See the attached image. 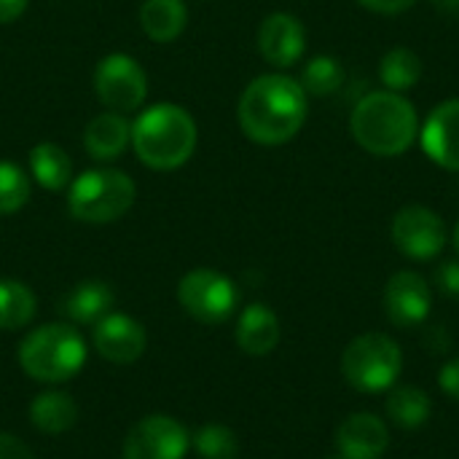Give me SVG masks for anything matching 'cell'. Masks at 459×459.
<instances>
[{"label":"cell","mask_w":459,"mask_h":459,"mask_svg":"<svg viewBox=\"0 0 459 459\" xmlns=\"http://www.w3.org/2000/svg\"><path fill=\"white\" fill-rule=\"evenodd\" d=\"M309 113V94L285 73H266L253 78L237 105L239 129L258 145L290 143Z\"/></svg>","instance_id":"1"},{"label":"cell","mask_w":459,"mask_h":459,"mask_svg":"<svg viewBox=\"0 0 459 459\" xmlns=\"http://www.w3.org/2000/svg\"><path fill=\"white\" fill-rule=\"evenodd\" d=\"M350 132L366 153L395 159L411 151V145L420 140V116L403 94L377 89L355 102Z\"/></svg>","instance_id":"2"},{"label":"cell","mask_w":459,"mask_h":459,"mask_svg":"<svg viewBox=\"0 0 459 459\" xmlns=\"http://www.w3.org/2000/svg\"><path fill=\"white\" fill-rule=\"evenodd\" d=\"M199 143V129L194 116L172 102H156L145 108L132 124V148L137 159L156 169L172 172L183 167Z\"/></svg>","instance_id":"3"},{"label":"cell","mask_w":459,"mask_h":459,"mask_svg":"<svg viewBox=\"0 0 459 459\" xmlns=\"http://www.w3.org/2000/svg\"><path fill=\"white\" fill-rule=\"evenodd\" d=\"M22 371L43 385H62L86 366V342L70 323H46L19 342Z\"/></svg>","instance_id":"4"},{"label":"cell","mask_w":459,"mask_h":459,"mask_svg":"<svg viewBox=\"0 0 459 459\" xmlns=\"http://www.w3.org/2000/svg\"><path fill=\"white\" fill-rule=\"evenodd\" d=\"M137 196L134 180L110 167H97L81 172L67 188V210L81 223H113L124 218Z\"/></svg>","instance_id":"5"},{"label":"cell","mask_w":459,"mask_h":459,"mask_svg":"<svg viewBox=\"0 0 459 459\" xmlns=\"http://www.w3.org/2000/svg\"><path fill=\"white\" fill-rule=\"evenodd\" d=\"M403 368V352L387 333H363L352 339L342 355V374L358 393L390 390Z\"/></svg>","instance_id":"6"},{"label":"cell","mask_w":459,"mask_h":459,"mask_svg":"<svg viewBox=\"0 0 459 459\" xmlns=\"http://www.w3.org/2000/svg\"><path fill=\"white\" fill-rule=\"evenodd\" d=\"M180 307L204 325L226 323L239 304V290L231 277L215 269H191L178 285Z\"/></svg>","instance_id":"7"},{"label":"cell","mask_w":459,"mask_h":459,"mask_svg":"<svg viewBox=\"0 0 459 459\" xmlns=\"http://www.w3.org/2000/svg\"><path fill=\"white\" fill-rule=\"evenodd\" d=\"M94 91L108 110L134 113L148 97V75L129 54H108L97 62Z\"/></svg>","instance_id":"8"},{"label":"cell","mask_w":459,"mask_h":459,"mask_svg":"<svg viewBox=\"0 0 459 459\" xmlns=\"http://www.w3.org/2000/svg\"><path fill=\"white\" fill-rule=\"evenodd\" d=\"M390 237L406 258L433 261L446 247V223L425 204H406L395 212Z\"/></svg>","instance_id":"9"},{"label":"cell","mask_w":459,"mask_h":459,"mask_svg":"<svg viewBox=\"0 0 459 459\" xmlns=\"http://www.w3.org/2000/svg\"><path fill=\"white\" fill-rule=\"evenodd\" d=\"M188 449L191 436L178 420L167 414H151L126 433L121 459H186Z\"/></svg>","instance_id":"10"},{"label":"cell","mask_w":459,"mask_h":459,"mask_svg":"<svg viewBox=\"0 0 459 459\" xmlns=\"http://www.w3.org/2000/svg\"><path fill=\"white\" fill-rule=\"evenodd\" d=\"M385 309L393 325L417 328L428 320L433 309V290L420 272H395L385 288Z\"/></svg>","instance_id":"11"},{"label":"cell","mask_w":459,"mask_h":459,"mask_svg":"<svg viewBox=\"0 0 459 459\" xmlns=\"http://www.w3.org/2000/svg\"><path fill=\"white\" fill-rule=\"evenodd\" d=\"M258 51L261 56L277 67L285 70L296 65L307 51V27L299 16L288 11L269 13L258 27Z\"/></svg>","instance_id":"12"},{"label":"cell","mask_w":459,"mask_h":459,"mask_svg":"<svg viewBox=\"0 0 459 459\" xmlns=\"http://www.w3.org/2000/svg\"><path fill=\"white\" fill-rule=\"evenodd\" d=\"M425 156L441 169L459 172V97L438 102L420 126Z\"/></svg>","instance_id":"13"},{"label":"cell","mask_w":459,"mask_h":459,"mask_svg":"<svg viewBox=\"0 0 459 459\" xmlns=\"http://www.w3.org/2000/svg\"><path fill=\"white\" fill-rule=\"evenodd\" d=\"M91 342H94V350L108 363L129 366V363L143 358V352L148 347V333L134 317L121 315V312H110L94 325Z\"/></svg>","instance_id":"14"},{"label":"cell","mask_w":459,"mask_h":459,"mask_svg":"<svg viewBox=\"0 0 459 459\" xmlns=\"http://www.w3.org/2000/svg\"><path fill=\"white\" fill-rule=\"evenodd\" d=\"M336 446L344 459H379L390 446V430L377 414L358 411L339 425Z\"/></svg>","instance_id":"15"},{"label":"cell","mask_w":459,"mask_h":459,"mask_svg":"<svg viewBox=\"0 0 459 459\" xmlns=\"http://www.w3.org/2000/svg\"><path fill=\"white\" fill-rule=\"evenodd\" d=\"M280 344V317L266 304H250L237 320V347L250 358H266Z\"/></svg>","instance_id":"16"},{"label":"cell","mask_w":459,"mask_h":459,"mask_svg":"<svg viewBox=\"0 0 459 459\" xmlns=\"http://www.w3.org/2000/svg\"><path fill=\"white\" fill-rule=\"evenodd\" d=\"M132 143V124L124 118V113L105 110L94 116L83 129V145L91 159L97 161H113L118 159Z\"/></svg>","instance_id":"17"},{"label":"cell","mask_w":459,"mask_h":459,"mask_svg":"<svg viewBox=\"0 0 459 459\" xmlns=\"http://www.w3.org/2000/svg\"><path fill=\"white\" fill-rule=\"evenodd\" d=\"M116 296L113 288L102 280H83L67 290L62 299V312L75 325H97L105 315L113 312Z\"/></svg>","instance_id":"18"},{"label":"cell","mask_w":459,"mask_h":459,"mask_svg":"<svg viewBox=\"0 0 459 459\" xmlns=\"http://www.w3.org/2000/svg\"><path fill=\"white\" fill-rule=\"evenodd\" d=\"M188 24L186 0H145L140 5V27L153 43H172Z\"/></svg>","instance_id":"19"},{"label":"cell","mask_w":459,"mask_h":459,"mask_svg":"<svg viewBox=\"0 0 459 459\" xmlns=\"http://www.w3.org/2000/svg\"><path fill=\"white\" fill-rule=\"evenodd\" d=\"M30 422L38 433L62 436L78 422V406L67 393L46 390L32 398L30 403Z\"/></svg>","instance_id":"20"},{"label":"cell","mask_w":459,"mask_h":459,"mask_svg":"<svg viewBox=\"0 0 459 459\" xmlns=\"http://www.w3.org/2000/svg\"><path fill=\"white\" fill-rule=\"evenodd\" d=\"M30 172L38 186L51 194L70 188L73 183V161L56 143H38L30 151Z\"/></svg>","instance_id":"21"},{"label":"cell","mask_w":459,"mask_h":459,"mask_svg":"<svg viewBox=\"0 0 459 459\" xmlns=\"http://www.w3.org/2000/svg\"><path fill=\"white\" fill-rule=\"evenodd\" d=\"M430 414H433V401H430V395L425 390L411 387V385L390 390V395H387V417L398 428L417 430V428L428 425Z\"/></svg>","instance_id":"22"},{"label":"cell","mask_w":459,"mask_h":459,"mask_svg":"<svg viewBox=\"0 0 459 459\" xmlns=\"http://www.w3.org/2000/svg\"><path fill=\"white\" fill-rule=\"evenodd\" d=\"M379 78L390 91H409L422 78V56L409 46H393L379 62Z\"/></svg>","instance_id":"23"},{"label":"cell","mask_w":459,"mask_h":459,"mask_svg":"<svg viewBox=\"0 0 459 459\" xmlns=\"http://www.w3.org/2000/svg\"><path fill=\"white\" fill-rule=\"evenodd\" d=\"M35 293L19 280H0V331H19L32 323Z\"/></svg>","instance_id":"24"},{"label":"cell","mask_w":459,"mask_h":459,"mask_svg":"<svg viewBox=\"0 0 459 459\" xmlns=\"http://www.w3.org/2000/svg\"><path fill=\"white\" fill-rule=\"evenodd\" d=\"M299 83L312 97H328L344 86V65L331 54H317L304 65Z\"/></svg>","instance_id":"25"},{"label":"cell","mask_w":459,"mask_h":459,"mask_svg":"<svg viewBox=\"0 0 459 459\" xmlns=\"http://www.w3.org/2000/svg\"><path fill=\"white\" fill-rule=\"evenodd\" d=\"M194 449L202 459H237L239 457V438L226 425H204L194 436Z\"/></svg>","instance_id":"26"},{"label":"cell","mask_w":459,"mask_h":459,"mask_svg":"<svg viewBox=\"0 0 459 459\" xmlns=\"http://www.w3.org/2000/svg\"><path fill=\"white\" fill-rule=\"evenodd\" d=\"M30 202V178L13 161H0V215H13Z\"/></svg>","instance_id":"27"},{"label":"cell","mask_w":459,"mask_h":459,"mask_svg":"<svg viewBox=\"0 0 459 459\" xmlns=\"http://www.w3.org/2000/svg\"><path fill=\"white\" fill-rule=\"evenodd\" d=\"M436 285L444 296L449 299H459V258L455 261H444L436 269Z\"/></svg>","instance_id":"28"},{"label":"cell","mask_w":459,"mask_h":459,"mask_svg":"<svg viewBox=\"0 0 459 459\" xmlns=\"http://www.w3.org/2000/svg\"><path fill=\"white\" fill-rule=\"evenodd\" d=\"M355 3L363 5L366 11H374V13H382V16H395V13L409 11L417 0H355Z\"/></svg>","instance_id":"29"},{"label":"cell","mask_w":459,"mask_h":459,"mask_svg":"<svg viewBox=\"0 0 459 459\" xmlns=\"http://www.w3.org/2000/svg\"><path fill=\"white\" fill-rule=\"evenodd\" d=\"M438 385L441 390L459 403V358H452L441 371H438Z\"/></svg>","instance_id":"30"},{"label":"cell","mask_w":459,"mask_h":459,"mask_svg":"<svg viewBox=\"0 0 459 459\" xmlns=\"http://www.w3.org/2000/svg\"><path fill=\"white\" fill-rule=\"evenodd\" d=\"M0 459H35L30 446L11 433H0Z\"/></svg>","instance_id":"31"},{"label":"cell","mask_w":459,"mask_h":459,"mask_svg":"<svg viewBox=\"0 0 459 459\" xmlns=\"http://www.w3.org/2000/svg\"><path fill=\"white\" fill-rule=\"evenodd\" d=\"M425 347L430 355H446L452 350V336L444 325H436L425 333Z\"/></svg>","instance_id":"32"},{"label":"cell","mask_w":459,"mask_h":459,"mask_svg":"<svg viewBox=\"0 0 459 459\" xmlns=\"http://www.w3.org/2000/svg\"><path fill=\"white\" fill-rule=\"evenodd\" d=\"M27 3L30 0H0V24L16 22L27 11Z\"/></svg>","instance_id":"33"},{"label":"cell","mask_w":459,"mask_h":459,"mask_svg":"<svg viewBox=\"0 0 459 459\" xmlns=\"http://www.w3.org/2000/svg\"><path fill=\"white\" fill-rule=\"evenodd\" d=\"M430 5L446 19H459V0H430Z\"/></svg>","instance_id":"34"},{"label":"cell","mask_w":459,"mask_h":459,"mask_svg":"<svg viewBox=\"0 0 459 459\" xmlns=\"http://www.w3.org/2000/svg\"><path fill=\"white\" fill-rule=\"evenodd\" d=\"M452 245H455V250H457L459 255V221L457 226H455V231H452Z\"/></svg>","instance_id":"35"},{"label":"cell","mask_w":459,"mask_h":459,"mask_svg":"<svg viewBox=\"0 0 459 459\" xmlns=\"http://www.w3.org/2000/svg\"><path fill=\"white\" fill-rule=\"evenodd\" d=\"M333 459H344V457H333Z\"/></svg>","instance_id":"36"}]
</instances>
